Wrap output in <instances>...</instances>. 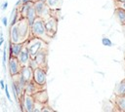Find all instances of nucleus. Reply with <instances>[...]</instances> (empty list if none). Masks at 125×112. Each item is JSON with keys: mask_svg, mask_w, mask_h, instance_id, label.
<instances>
[{"mask_svg": "<svg viewBox=\"0 0 125 112\" xmlns=\"http://www.w3.org/2000/svg\"><path fill=\"white\" fill-rule=\"evenodd\" d=\"M31 35L33 37H37V38L42 39L47 44L51 41V37L48 35L46 27H45L44 19L39 18V17H37L36 19L31 24Z\"/></svg>", "mask_w": 125, "mask_h": 112, "instance_id": "f257e3e1", "label": "nucleus"}, {"mask_svg": "<svg viewBox=\"0 0 125 112\" xmlns=\"http://www.w3.org/2000/svg\"><path fill=\"white\" fill-rule=\"evenodd\" d=\"M26 43V47L28 49V52L30 54V56L31 58H34L35 56L44 48L47 47V43L45 41H43L42 39L40 38H37V37H34L28 41H25Z\"/></svg>", "mask_w": 125, "mask_h": 112, "instance_id": "f03ea898", "label": "nucleus"}, {"mask_svg": "<svg viewBox=\"0 0 125 112\" xmlns=\"http://www.w3.org/2000/svg\"><path fill=\"white\" fill-rule=\"evenodd\" d=\"M34 8H35L37 16L43 19H46L52 16V10L47 6V4L44 1H39V0L35 1Z\"/></svg>", "mask_w": 125, "mask_h": 112, "instance_id": "7ed1b4c3", "label": "nucleus"}, {"mask_svg": "<svg viewBox=\"0 0 125 112\" xmlns=\"http://www.w3.org/2000/svg\"><path fill=\"white\" fill-rule=\"evenodd\" d=\"M17 24H18L19 31H20L21 37L23 38V40L25 42L28 39L29 35L31 34V25L29 24V22H28L26 18H21L18 20Z\"/></svg>", "mask_w": 125, "mask_h": 112, "instance_id": "20e7f679", "label": "nucleus"}, {"mask_svg": "<svg viewBox=\"0 0 125 112\" xmlns=\"http://www.w3.org/2000/svg\"><path fill=\"white\" fill-rule=\"evenodd\" d=\"M44 23H45V27H46V30H47V33L48 35L53 38L56 33H57V29H58V19L54 17V16H51L49 17L48 19H44Z\"/></svg>", "mask_w": 125, "mask_h": 112, "instance_id": "39448f33", "label": "nucleus"}, {"mask_svg": "<svg viewBox=\"0 0 125 112\" xmlns=\"http://www.w3.org/2000/svg\"><path fill=\"white\" fill-rule=\"evenodd\" d=\"M33 80L40 86H44L46 84L47 80V74L46 70L42 67H38L33 72Z\"/></svg>", "mask_w": 125, "mask_h": 112, "instance_id": "423d86ee", "label": "nucleus"}, {"mask_svg": "<svg viewBox=\"0 0 125 112\" xmlns=\"http://www.w3.org/2000/svg\"><path fill=\"white\" fill-rule=\"evenodd\" d=\"M24 43H25V42H24ZM17 57H18V59H19V61H20V63H21V66L28 65V63H29V61H30V59H31V56H30V54H29L28 49H27V47H26V43L23 45V47H22L21 53L19 54V56H18Z\"/></svg>", "mask_w": 125, "mask_h": 112, "instance_id": "0eeeda50", "label": "nucleus"}, {"mask_svg": "<svg viewBox=\"0 0 125 112\" xmlns=\"http://www.w3.org/2000/svg\"><path fill=\"white\" fill-rule=\"evenodd\" d=\"M9 71H10V74L13 76V75H16V74H19L21 70V65L18 59V57H15V56H11L9 57Z\"/></svg>", "mask_w": 125, "mask_h": 112, "instance_id": "6e6552de", "label": "nucleus"}, {"mask_svg": "<svg viewBox=\"0 0 125 112\" xmlns=\"http://www.w3.org/2000/svg\"><path fill=\"white\" fill-rule=\"evenodd\" d=\"M10 41L12 43H24L23 38L21 37L19 28H18V24L15 23L14 25L11 26L10 29Z\"/></svg>", "mask_w": 125, "mask_h": 112, "instance_id": "1a4fd4ad", "label": "nucleus"}, {"mask_svg": "<svg viewBox=\"0 0 125 112\" xmlns=\"http://www.w3.org/2000/svg\"><path fill=\"white\" fill-rule=\"evenodd\" d=\"M34 104H35V99H34L33 95L24 93L23 98H22V105H23L24 111H26V112L34 111Z\"/></svg>", "mask_w": 125, "mask_h": 112, "instance_id": "9d476101", "label": "nucleus"}, {"mask_svg": "<svg viewBox=\"0 0 125 112\" xmlns=\"http://www.w3.org/2000/svg\"><path fill=\"white\" fill-rule=\"evenodd\" d=\"M47 47L42 49L34 57V59L37 61V63L39 64V67H42L46 70L47 68Z\"/></svg>", "mask_w": 125, "mask_h": 112, "instance_id": "9b49d317", "label": "nucleus"}, {"mask_svg": "<svg viewBox=\"0 0 125 112\" xmlns=\"http://www.w3.org/2000/svg\"><path fill=\"white\" fill-rule=\"evenodd\" d=\"M41 89H43V86L38 85L34 80H32V81H30V82H27V83H26L25 88H24V93L33 95L36 92L40 91Z\"/></svg>", "mask_w": 125, "mask_h": 112, "instance_id": "f8f14e48", "label": "nucleus"}, {"mask_svg": "<svg viewBox=\"0 0 125 112\" xmlns=\"http://www.w3.org/2000/svg\"><path fill=\"white\" fill-rule=\"evenodd\" d=\"M23 45H24V43H12V42L10 41V46H9V47H10V48H9V50H10V52H9V57H11V56L17 57V56H19V54L21 53V51Z\"/></svg>", "mask_w": 125, "mask_h": 112, "instance_id": "ddd939ff", "label": "nucleus"}, {"mask_svg": "<svg viewBox=\"0 0 125 112\" xmlns=\"http://www.w3.org/2000/svg\"><path fill=\"white\" fill-rule=\"evenodd\" d=\"M33 72H34V70L30 67V66H28V65H25V66H22L21 67V77L26 81V83L27 82H30V81H32L33 80Z\"/></svg>", "mask_w": 125, "mask_h": 112, "instance_id": "4468645a", "label": "nucleus"}, {"mask_svg": "<svg viewBox=\"0 0 125 112\" xmlns=\"http://www.w3.org/2000/svg\"><path fill=\"white\" fill-rule=\"evenodd\" d=\"M33 97L35 99V101H38V102H41V103H46L48 101V94H47V92L46 90L44 89L43 90H40L38 92H36L34 94H33Z\"/></svg>", "mask_w": 125, "mask_h": 112, "instance_id": "2eb2a0df", "label": "nucleus"}, {"mask_svg": "<svg viewBox=\"0 0 125 112\" xmlns=\"http://www.w3.org/2000/svg\"><path fill=\"white\" fill-rule=\"evenodd\" d=\"M114 17L120 25L125 24V10H123L121 8H115Z\"/></svg>", "mask_w": 125, "mask_h": 112, "instance_id": "dca6fc26", "label": "nucleus"}, {"mask_svg": "<svg viewBox=\"0 0 125 112\" xmlns=\"http://www.w3.org/2000/svg\"><path fill=\"white\" fill-rule=\"evenodd\" d=\"M37 17H38V16H37V14H36V11H35V8H34V3H33V4L29 7V9H28V11H27V14H26V19H27V20H28V22H29L30 25L33 23V21L36 19Z\"/></svg>", "mask_w": 125, "mask_h": 112, "instance_id": "f3484780", "label": "nucleus"}, {"mask_svg": "<svg viewBox=\"0 0 125 112\" xmlns=\"http://www.w3.org/2000/svg\"><path fill=\"white\" fill-rule=\"evenodd\" d=\"M62 1L63 0H46L45 3L52 11H55V10L61 9V7L62 5Z\"/></svg>", "mask_w": 125, "mask_h": 112, "instance_id": "a211bd4d", "label": "nucleus"}, {"mask_svg": "<svg viewBox=\"0 0 125 112\" xmlns=\"http://www.w3.org/2000/svg\"><path fill=\"white\" fill-rule=\"evenodd\" d=\"M114 94L115 95H125V79L119 82L114 88Z\"/></svg>", "mask_w": 125, "mask_h": 112, "instance_id": "6ab92c4d", "label": "nucleus"}, {"mask_svg": "<svg viewBox=\"0 0 125 112\" xmlns=\"http://www.w3.org/2000/svg\"><path fill=\"white\" fill-rule=\"evenodd\" d=\"M115 105L119 111H125V95H115Z\"/></svg>", "mask_w": 125, "mask_h": 112, "instance_id": "aec40b11", "label": "nucleus"}, {"mask_svg": "<svg viewBox=\"0 0 125 112\" xmlns=\"http://www.w3.org/2000/svg\"><path fill=\"white\" fill-rule=\"evenodd\" d=\"M34 2H27V3H23L21 5V7L20 8V14H21V18H26V14H27V11L29 9V7L33 4Z\"/></svg>", "mask_w": 125, "mask_h": 112, "instance_id": "412c9836", "label": "nucleus"}, {"mask_svg": "<svg viewBox=\"0 0 125 112\" xmlns=\"http://www.w3.org/2000/svg\"><path fill=\"white\" fill-rule=\"evenodd\" d=\"M102 43H103L104 46H106V47H111L112 46V42L107 37H103L102 38Z\"/></svg>", "mask_w": 125, "mask_h": 112, "instance_id": "4be33fe9", "label": "nucleus"}, {"mask_svg": "<svg viewBox=\"0 0 125 112\" xmlns=\"http://www.w3.org/2000/svg\"><path fill=\"white\" fill-rule=\"evenodd\" d=\"M28 66H30L33 70H35L36 68H38V67H39V64L37 63V61H36L34 58H31V59H30V61H29V63H28Z\"/></svg>", "mask_w": 125, "mask_h": 112, "instance_id": "5701e85b", "label": "nucleus"}, {"mask_svg": "<svg viewBox=\"0 0 125 112\" xmlns=\"http://www.w3.org/2000/svg\"><path fill=\"white\" fill-rule=\"evenodd\" d=\"M115 7H116V8H121V9L125 10V2L115 1Z\"/></svg>", "mask_w": 125, "mask_h": 112, "instance_id": "b1692460", "label": "nucleus"}, {"mask_svg": "<svg viewBox=\"0 0 125 112\" xmlns=\"http://www.w3.org/2000/svg\"><path fill=\"white\" fill-rule=\"evenodd\" d=\"M6 61H7V51H6V48L4 47V51H3V59H2V64H3L4 67H5Z\"/></svg>", "mask_w": 125, "mask_h": 112, "instance_id": "393cba45", "label": "nucleus"}, {"mask_svg": "<svg viewBox=\"0 0 125 112\" xmlns=\"http://www.w3.org/2000/svg\"><path fill=\"white\" fill-rule=\"evenodd\" d=\"M5 93H6V96L7 98L9 99V101H12V98H11V95H10V93H9V90H8V86L5 85Z\"/></svg>", "mask_w": 125, "mask_h": 112, "instance_id": "a878e982", "label": "nucleus"}, {"mask_svg": "<svg viewBox=\"0 0 125 112\" xmlns=\"http://www.w3.org/2000/svg\"><path fill=\"white\" fill-rule=\"evenodd\" d=\"M2 23H3L4 26H7V25H8V18H7V17H4V18L2 19Z\"/></svg>", "mask_w": 125, "mask_h": 112, "instance_id": "bb28decb", "label": "nucleus"}, {"mask_svg": "<svg viewBox=\"0 0 125 112\" xmlns=\"http://www.w3.org/2000/svg\"><path fill=\"white\" fill-rule=\"evenodd\" d=\"M7 7H8V2L6 1V2H4V3L2 4L1 9H2V10H6V9H7Z\"/></svg>", "mask_w": 125, "mask_h": 112, "instance_id": "cd10ccee", "label": "nucleus"}, {"mask_svg": "<svg viewBox=\"0 0 125 112\" xmlns=\"http://www.w3.org/2000/svg\"><path fill=\"white\" fill-rule=\"evenodd\" d=\"M0 86H1V89H2V90H4L5 85H4V81H3V80H0Z\"/></svg>", "mask_w": 125, "mask_h": 112, "instance_id": "c85d7f7f", "label": "nucleus"}, {"mask_svg": "<svg viewBox=\"0 0 125 112\" xmlns=\"http://www.w3.org/2000/svg\"><path fill=\"white\" fill-rule=\"evenodd\" d=\"M35 1H37V0H21L22 4L23 3H27V2H35Z\"/></svg>", "mask_w": 125, "mask_h": 112, "instance_id": "c756f323", "label": "nucleus"}, {"mask_svg": "<svg viewBox=\"0 0 125 112\" xmlns=\"http://www.w3.org/2000/svg\"><path fill=\"white\" fill-rule=\"evenodd\" d=\"M21 4H22V2H21V0H18L15 6H16V7H18V6H19V5H21Z\"/></svg>", "mask_w": 125, "mask_h": 112, "instance_id": "7c9ffc66", "label": "nucleus"}, {"mask_svg": "<svg viewBox=\"0 0 125 112\" xmlns=\"http://www.w3.org/2000/svg\"><path fill=\"white\" fill-rule=\"evenodd\" d=\"M121 28H122V32H123V34L125 35V24L121 25Z\"/></svg>", "mask_w": 125, "mask_h": 112, "instance_id": "2f4dec72", "label": "nucleus"}, {"mask_svg": "<svg viewBox=\"0 0 125 112\" xmlns=\"http://www.w3.org/2000/svg\"><path fill=\"white\" fill-rule=\"evenodd\" d=\"M4 43V38H3V36L1 37V39H0V46H2V44Z\"/></svg>", "mask_w": 125, "mask_h": 112, "instance_id": "473e14b6", "label": "nucleus"}, {"mask_svg": "<svg viewBox=\"0 0 125 112\" xmlns=\"http://www.w3.org/2000/svg\"><path fill=\"white\" fill-rule=\"evenodd\" d=\"M3 36V34H2V32H0V39H1V37Z\"/></svg>", "mask_w": 125, "mask_h": 112, "instance_id": "72a5a7b5", "label": "nucleus"}, {"mask_svg": "<svg viewBox=\"0 0 125 112\" xmlns=\"http://www.w3.org/2000/svg\"><path fill=\"white\" fill-rule=\"evenodd\" d=\"M115 1H121V2H125V0H115Z\"/></svg>", "mask_w": 125, "mask_h": 112, "instance_id": "f704fd0d", "label": "nucleus"}, {"mask_svg": "<svg viewBox=\"0 0 125 112\" xmlns=\"http://www.w3.org/2000/svg\"><path fill=\"white\" fill-rule=\"evenodd\" d=\"M39 1H44V2H45V1H46V0H39Z\"/></svg>", "mask_w": 125, "mask_h": 112, "instance_id": "c9c22d12", "label": "nucleus"}]
</instances>
